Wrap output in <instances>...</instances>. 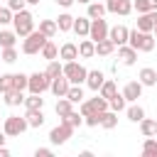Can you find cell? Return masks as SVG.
Segmentation results:
<instances>
[{
	"instance_id": "3",
	"label": "cell",
	"mask_w": 157,
	"mask_h": 157,
	"mask_svg": "<svg viewBox=\"0 0 157 157\" xmlns=\"http://www.w3.org/2000/svg\"><path fill=\"white\" fill-rule=\"evenodd\" d=\"M47 39H49V37H44L39 29H37V32L32 29V32L25 37V42H22V52H25V54H29V56H32V54H39Z\"/></svg>"
},
{
	"instance_id": "44",
	"label": "cell",
	"mask_w": 157,
	"mask_h": 157,
	"mask_svg": "<svg viewBox=\"0 0 157 157\" xmlns=\"http://www.w3.org/2000/svg\"><path fill=\"white\" fill-rule=\"evenodd\" d=\"M12 10L10 7H0V25H7V22H12Z\"/></svg>"
},
{
	"instance_id": "41",
	"label": "cell",
	"mask_w": 157,
	"mask_h": 157,
	"mask_svg": "<svg viewBox=\"0 0 157 157\" xmlns=\"http://www.w3.org/2000/svg\"><path fill=\"white\" fill-rule=\"evenodd\" d=\"M132 7H135L140 15H142V12H150V10H152V0H135Z\"/></svg>"
},
{
	"instance_id": "10",
	"label": "cell",
	"mask_w": 157,
	"mask_h": 157,
	"mask_svg": "<svg viewBox=\"0 0 157 157\" xmlns=\"http://www.w3.org/2000/svg\"><path fill=\"white\" fill-rule=\"evenodd\" d=\"M128 27L125 25H115V27H110L108 29V39L115 44V47H120V44H128Z\"/></svg>"
},
{
	"instance_id": "46",
	"label": "cell",
	"mask_w": 157,
	"mask_h": 157,
	"mask_svg": "<svg viewBox=\"0 0 157 157\" xmlns=\"http://www.w3.org/2000/svg\"><path fill=\"white\" fill-rule=\"evenodd\" d=\"M34 157H52V150H49V147H39V150L34 152Z\"/></svg>"
},
{
	"instance_id": "31",
	"label": "cell",
	"mask_w": 157,
	"mask_h": 157,
	"mask_svg": "<svg viewBox=\"0 0 157 157\" xmlns=\"http://www.w3.org/2000/svg\"><path fill=\"white\" fill-rule=\"evenodd\" d=\"M105 12H108V10H105V5H101V2H93V0H91V2H88V15H86V17L96 20V17H103Z\"/></svg>"
},
{
	"instance_id": "1",
	"label": "cell",
	"mask_w": 157,
	"mask_h": 157,
	"mask_svg": "<svg viewBox=\"0 0 157 157\" xmlns=\"http://www.w3.org/2000/svg\"><path fill=\"white\" fill-rule=\"evenodd\" d=\"M128 44L137 52H152L155 49V37H152V32H140L135 27V29L128 32Z\"/></svg>"
},
{
	"instance_id": "18",
	"label": "cell",
	"mask_w": 157,
	"mask_h": 157,
	"mask_svg": "<svg viewBox=\"0 0 157 157\" xmlns=\"http://www.w3.org/2000/svg\"><path fill=\"white\" fill-rule=\"evenodd\" d=\"M88 27H91V17H74V32L78 37H88Z\"/></svg>"
},
{
	"instance_id": "16",
	"label": "cell",
	"mask_w": 157,
	"mask_h": 157,
	"mask_svg": "<svg viewBox=\"0 0 157 157\" xmlns=\"http://www.w3.org/2000/svg\"><path fill=\"white\" fill-rule=\"evenodd\" d=\"M25 118H27V125H29V128H42V125H44V113H42V108H27Z\"/></svg>"
},
{
	"instance_id": "42",
	"label": "cell",
	"mask_w": 157,
	"mask_h": 157,
	"mask_svg": "<svg viewBox=\"0 0 157 157\" xmlns=\"http://www.w3.org/2000/svg\"><path fill=\"white\" fill-rule=\"evenodd\" d=\"M10 88H12V74H2L0 76V93H5Z\"/></svg>"
},
{
	"instance_id": "13",
	"label": "cell",
	"mask_w": 157,
	"mask_h": 157,
	"mask_svg": "<svg viewBox=\"0 0 157 157\" xmlns=\"http://www.w3.org/2000/svg\"><path fill=\"white\" fill-rule=\"evenodd\" d=\"M118 59H120L125 66H132L135 59H137V49H132L130 44H120V47H118Z\"/></svg>"
},
{
	"instance_id": "11",
	"label": "cell",
	"mask_w": 157,
	"mask_h": 157,
	"mask_svg": "<svg viewBox=\"0 0 157 157\" xmlns=\"http://www.w3.org/2000/svg\"><path fill=\"white\" fill-rule=\"evenodd\" d=\"M155 22H157V10L142 12V15L137 17V29H140V32H152V29H155Z\"/></svg>"
},
{
	"instance_id": "6",
	"label": "cell",
	"mask_w": 157,
	"mask_h": 157,
	"mask_svg": "<svg viewBox=\"0 0 157 157\" xmlns=\"http://www.w3.org/2000/svg\"><path fill=\"white\" fill-rule=\"evenodd\" d=\"M49 83H52V78H49L44 71H37V74H32V76L27 78V88H29V93H44V91L49 88Z\"/></svg>"
},
{
	"instance_id": "48",
	"label": "cell",
	"mask_w": 157,
	"mask_h": 157,
	"mask_svg": "<svg viewBox=\"0 0 157 157\" xmlns=\"http://www.w3.org/2000/svg\"><path fill=\"white\" fill-rule=\"evenodd\" d=\"M5 140H7V135H5V130H0V147L5 145Z\"/></svg>"
},
{
	"instance_id": "32",
	"label": "cell",
	"mask_w": 157,
	"mask_h": 157,
	"mask_svg": "<svg viewBox=\"0 0 157 157\" xmlns=\"http://www.w3.org/2000/svg\"><path fill=\"white\" fill-rule=\"evenodd\" d=\"M56 27H59V32H69V29L74 27V17H71L69 12L59 15V17H56Z\"/></svg>"
},
{
	"instance_id": "7",
	"label": "cell",
	"mask_w": 157,
	"mask_h": 157,
	"mask_svg": "<svg viewBox=\"0 0 157 157\" xmlns=\"http://www.w3.org/2000/svg\"><path fill=\"white\" fill-rule=\"evenodd\" d=\"M71 135H74V128H71L69 123H64V120H61L56 128L49 130V140H52V145H64Z\"/></svg>"
},
{
	"instance_id": "30",
	"label": "cell",
	"mask_w": 157,
	"mask_h": 157,
	"mask_svg": "<svg viewBox=\"0 0 157 157\" xmlns=\"http://www.w3.org/2000/svg\"><path fill=\"white\" fill-rule=\"evenodd\" d=\"M142 155H145V157H157V137H145V142H142Z\"/></svg>"
},
{
	"instance_id": "21",
	"label": "cell",
	"mask_w": 157,
	"mask_h": 157,
	"mask_svg": "<svg viewBox=\"0 0 157 157\" xmlns=\"http://www.w3.org/2000/svg\"><path fill=\"white\" fill-rule=\"evenodd\" d=\"M140 132H142L145 137H155V135H157V120L142 118V120H140Z\"/></svg>"
},
{
	"instance_id": "23",
	"label": "cell",
	"mask_w": 157,
	"mask_h": 157,
	"mask_svg": "<svg viewBox=\"0 0 157 157\" xmlns=\"http://www.w3.org/2000/svg\"><path fill=\"white\" fill-rule=\"evenodd\" d=\"M93 54H96V42H93V39H83V42L78 44V56L91 59Z\"/></svg>"
},
{
	"instance_id": "45",
	"label": "cell",
	"mask_w": 157,
	"mask_h": 157,
	"mask_svg": "<svg viewBox=\"0 0 157 157\" xmlns=\"http://www.w3.org/2000/svg\"><path fill=\"white\" fill-rule=\"evenodd\" d=\"M25 0H7V7L12 10V12H20V10H25Z\"/></svg>"
},
{
	"instance_id": "29",
	"label": "cell",
	"mask_w": 157,
	"mask_h": 157,
	"mask_svg": "<svg viewBox=\"0 0 157 157\" xmlns=\"http://www.w3.org/2000/svg\"><path fill=\"white\" fill-rule=\"evenodd\" d=\"M66 98H69L71 103H81V101H83L81 83H71V86H69V91H66Z\"/></svg>"
},
{
	"instance_id": "20",
	"label": "cell",
	"mask_w": 157,
	"mask_h": 157,
	"mask_svg": "<svg viewBox=\"0 0 157 157\" xmlns=\"http://www.w3.org/2000/svg\"><path fill=\"white\" fill-rule=\"evenodd\" d=\"M101 125H103L105 130L118 128V113H115V110H103V113H101Z\"/></svg>"
},
{
	"instance_id": "38",
	"label": "cell",
	"mask_w": 157,
	"mask_h": 157,
	"mask_svg": "<svg viewBox=\"0 0 157 157\" xmlns=\"http://www.w3.org/2000/svg\"><path fill=\"white\" fill-rule=\"evenodd\" d=\"M49 78H56V76H61V64L56 61V59H52L49 61V66H47V71H44Z\"/></svg>"
},
{
	"instance_id": "36",
	"label": "cell",
	"mask_w": 157,
	"mask_h": 157,
	"mask_svg": "<svg viewBox=\"0 0 157 157\" xmlns=\"http://www.w3.org/2000/svg\"><path fill=\"white\" fill-rule=\"evenodd\" d=\"M61 120H64V123H69V125H71V128L76 130V128H78V125L83 123V115H81V113H76V110H71V113H69V115H64Z\"/></svg>"
},
{
	"instance_id": "43",
	"label": "cell",
	"mask_w": 157,
	"mask_h": 157,
	"mask_svg": "<svg viewBox=\"0 0 157 157\" xmlns=\"http://www.w3.org/2000/svg\"><path fill=\"white\" fill-rule=\"evenodd\" d=\"M83 123H86V125H91V128L101 125V113H91V115H83Z\"/></svg>"
},
{
	"instance_id": "19",
	"label": "cell",
	"mask_w": 157,
	"mask_h": 157,
	"mask_svg": "<svg viewBox=\"0 0 157 157\" xmlns=\"http://www.w3.org/2000/svg\"><path fill=\"white\" fill-rule=\"evenodd\" d=\"M140 83L142 86H155L157 83V71L155 69H150V66H145V69H140Z\"/></svg>"
},
{
	"instance_id": "47",
	"label": "cell",
	"mask_w": 157,
	"mask_h": 157,
	"mask_svg": "<svg viewBox=\"0 0 157 157\" xmlns=\"http://www.w3.org/2000/svg\"><path fill=\"white\" fill-rule=\"evenodd\" d=\"M74 0H56V5H61V7H69Z\"/></svg>"
},
{
	"instance_id": "26",
	"label": "cell",
	"mask_w": 157,
	"mask_h": 157,
	"mask_svg": "<svg viewBox=\"0 0 157 157\" xmlns=\"http://www.w3.org/2000/svg\"><path fill=\"white\" fill-rule=\"evenodd\" d=\"M71 105H74V103H71L66 96H61V98L56 101V108H54V110H56V115H59V118H64V115H69V113L74 110Z\"/></svg>"
},
{
	"instance_id": "17",
	"label": "cell",
	"mask_w": 157,
	"mask_h": 157,
	"mask_svg": "<svg viewBox=\"0 0 157 157\" xmlns=\"http://www.w3.org/2000/svg\"><path fill=\"white\" fill-rule=\"evenodd\" d=\"M59 56H61L64 61H74V59H78V47H76L74 42H66V44H61Z\"/></svg>"
},
{
	"instance_id": "51",
	"label": "cell",
	"mask_w": 157,
	"mask_h": 157,
	"mask_svg": "<svg viewBox=\"0 0 157 157\" xmlns=\"http://www.w3.org/2000/svg\"><path fill=\"white\" fill-rule=\"evenodd\" d=\"M152 10H157V0H152Z\"/></svg>"
},
{
	"instance_id": "8",
	"label": "cell",
	"mask_w": 157,
	"mask_h": 157,
	"mask_svg": "<svg viewBox=\"0 0 157 157\" xmlns=\"http://www.w3.org/2000/svg\"><path fill=\"white\" fill-rule=\"evenodd\" d=\"M105 37H108V22H105L103 17L91 20V27H88V39L101 42V39H105Z\"/></svg>"
},
{
	"instance_id": "4",
	"label": "cell",
	"mask_w": 157,
	"mask_h": 157,
	"mask_svg": "<svg viewBox=\"0 0 157 157\" xmlns=\"http://www.w3.org/2000/svg\"><path fill=\"white\" fill-rule=\"evenodd\" d=\"M61 74L69 78V83H86V69L74 59V61H66L64 66H61Z\"/></svg>"
},
{
	"instance_id": "24",
	"label": "cell",
	"mask_w": 157,
	"mask_h": 157,
	"mask_svg": "<svg viewBox=\"0 0 157 157\" xmlns=\"http://www.w3.org/2000/svg\"><path fill=\"white\" fill-rule=\"evenodd\" d=\"M39 54H42V56H44V59H47V61H52V59H56V56H59V49H56V44H54V42H52V39H47V42H44V47H42V52H39Z\"/></svg>"
},
{
	"instance_id": "15",
	"label": "cell",
	"mask_w": 157,
	"mask_h": 157,
	"mask_svg": "<svg viewBox=\"0 0 157 157\" xmlns=\"http://www.w3.org/2000/svg\"><path fill=\"white\" fill-rule=\"evenodd\" d=\"M123 96H125V101H137L142 96V83L140 81H128L125 88H123Z\"/></svg>"
},
{
	"instance_id": "33",
	"label": "cell",
	"mask_w": 157,
	"mask_h": 157,
	"mask_svg": "<svg viewBox=\"0 0 157 157\" xmlns=\"http://www.w3.org/2000/svg\"><path fill=\"white\" fill-rule=\"evenodd\" d=\"M125 103H128V101H125V96H123V93H115V96L108 101V108H110V110H115V113H120V110H125Z\"/></svg>"
},
{
	"instance_id": "12",
	"label": "cell",
	"mask_w": 157,
	"mask_h": 157,
	"mask_svg": "<svg viewBox=\"0 0 157 157\" xmlns=\"http://www.w3.org/2000/svg\"><path fill=\"white\" fill-rule=\"evenodd\" d=\"M69 78L61 74V76H56V78H52V83H49V91L56 96V98H61V96H66V91H69Z\"/></svg>"
},
{
	"instance_id": "50",
	"label": "cell",
	"mask_w": 157,
	"mask_h": 157,
	"mask_svg": "<svg viewBox=\"0 0 157 157\" xmlns=\"http://www.w3.org/2000/svg\"><path fill=\"white\" fill-rule=\"evenodd\" d=\"M74 2H83V5H88V2H91V0H74Z\"/></svg>"
},
{
	"instance_id": "52",
	"label": "cell",
	"mask_w": 157,
	"mask_h": 157,
	"mask_svg": "<svg viewBox=\"0 0 157 157\" xmlns=\"http://www.w3.org/2000/svg\"><path fill=\"white\" fill-rule=\"evenodd\" d=\"M152 32H155V34H157V22H155V29H152Z\"/></svg>"
},
{
	"instance_id": "39",
	"label": "cell",
	"mask_w": 157,
	"mask_h": 157,
	"mask_svg": "<svg viewBox=\"0 0 157 157\" xmlns=\"http://www.w3.org/2000/svg\"><path fill=\"white\" fill-rule=\"evenodd\" d=\"M27 78H29V76H25V74H12V88L25 91V88H27Z\"/></svg>"
},
{
	"instance_id": "14",
	"label": "cell",
	"mask_w": 157,
	"mask_h": 157,
	"mask_svg": "<svg viewBox=\"0 0 157 157\" xmlns=\"http://www.w3.org/2000/svg\"><path fill=\"white\" fill-rule=\"evenodd\" d=\"M103 81H105V74L98 71V69H93V71L86 74V86H88L91 91H96V93H98V88L103 86Z\"/></svg>"
},
{
	"instance_id": "22",
	"label": "cell",
	"mask_w": 157,
	"mask_h": 157,
	"mask_svg": "<svg viewBox=\"0 0 157 157\" xmlns=\"http://www.w3.org/2000/svg\"><path fill=\"white\" fill-rule=\"evenodd\" d=\"M39 32H42L44 37H49V39H52V37L59 32V27H56V20H42V22H39Z\"/></svg>"
},
{
	"instance_id": "25",
	"label": "cell",
	"mask_w": 157,
	"mask_h": 157,
	"mask_svg": "<svg viewBox=\"0 0 157 157\" xmlns=\"http://www.w3.org/2000/svg\"><path fill=\"white\" fill-rule=\"evenodd\" d=\"M5 103H7V105H20V103H25V96H22V91H17V88H10V91H5Z\"/></svg>"
},
{
	"instance_id": "34",
	"label": "cell",
	"mask_w": 157,
	"mask_h": 157,
	"mask_svg": "<svg viewBox=\"0 0 157 157\" xmlns=\"http://www.w3.org/2000/svg\"><path fill=\"white\" fill-rule=\"evenodd\" d=\"M125 113H128V120H132V123H140L145 118V108L142 105H130Z\"/></svg>"
},
{
	"instance_id": "27",
	"label": "cell",
	"mask_w": 157,
	"mask_h": 157,
	"mask_svg": "<svg viewBox=\"0 0 157 157\" xmlns=\"http://www.w3.org/2000/svg\"><path fill=\"white\" fill-rule=\"evenodd\" d=\"M113 49H115V44L105 37V39H101V42H96V54H101V56H108V54H113Z\"/></svg>"
},
{
	"instance_id": "53",
	"label": "cell",
	"mask_w": 157,
	"mask_h": 157,
	"mask_svg": "<svg viewBox=\"0 0 157 157\" xmlns=\"http://www.w3.org/2000/svg\"><path fill=\"white\" fill-rule=\"evenodd\" d=\"M155 137H157V135H155Z\"/></svg>"
},
{
	"instance_id": "40",
	"label": "cell",
	"mask_w": 157,
	"mask_h": 157,
	"mask_svg": "<svg viewBox=\"0 0 157 157\" xmlns=\"http://www.w3.org/2000/svg\"><path fill=\"white\" fill-rule=\"evenodd\" d=\"M2 61H5V64L17 61V49H15V47H5V49H2Z\"/></svg>"
},
{
	"instance_id": "5",
	"label": "cell",
	"mask_w": 157,
	"mask_h": 157,
	"mask_svg": "<svg viewBox=\"0 0 157 157\" xmlns=\"http://www.w3.org/2000/svg\"><path fill=\"white\" fill-rule=\"evenodd\" d=\"M29 125H27V118L22 115H7L5 118V123H2V130H5V135L7 137H17V135H22L25 130H27Z\"/></svg>"
},
{
	"instance_id": "9",
	"label": "cell",
	"mask_w": 157,
	"mask_h": 157,
	"mask_svg": "<svg viewBox=\"0 0 157 157\" xmlns=\"http://www.w3.org/2000/svg\"><path fill=\"white\" fill-rule=\"evenodd\" d=\"M105 10L108 12H113V15H130L132 12V2L130 0H108L105 2Z\"/></svg>"
},
{
	"instance_id": "49",
	"label": "cell",
	"mask_w": 157,
	"mask_h": 157,
	"mask_svg": "<svg viewBox=\"0 0 157 157\" xmlns=\"http://www.w3.org/2000/svg\"><path fill=\"white\" fill-rule=\"evenodd\" d=\"M25 2H29V5H39V0H25Z\"/></svg>"
},
{
	"instance_id": "37",
	"label": "cell",
	"mask_w": 157,
	"mask_h": 157,
	"mask_svg": "<svg viewBox=\"0 0 157 157\" xmlns=\"http://www.w3.org/2000/svg\"><path fill=\"white\" fill-rule=\"evenodd\" d=\"M15 32H10V29H2L0 32V47L5 49V47H15Z\"/></svg>"
},
{
	"instance_id": "28",
	"label": "cell",
	"mask_w": 157,
	"mask_h": 157,
	"mask_svg": "<svg viewBox=\"0 0 157 157\" xmlns=\"http://www.w3.org/2000/svg\"><path fill=\"white\" fill-rule=\"evenodd\" d=\"M98 93H101L103 98H108V101H110V98H113V96L118 93V88H115V81H110V78H105V81H103V86L98 88Z\"/></svg>"
},
{
	"instance_id": "2",
	"label": "cell",
	"mask_w": 157,
	"mask_h": 157,
	"mask_svg": "<svg viewBox=\"0 0 157 157\" xmlns=\"http://www.w3.org/2000/svg\"><path fill=\"white\" fill-rule=\"evenodd\" d=\"M12 25H15V34L17 37H27L34 29V17H32V12L20 10V12L12 15Z\"/></svg>"
},
{
	"instance_id": "35",
	"label": "cell",
	"mask_w": 157,
	"mask_h": 157,
	"mask_svg": "<svg viewBox=\"0 0 157 157\" xmlns=\"http://www.w3.org/2000/svg\"><path fill=\"white\" fill-rule=\"evenodd\" d=\"M42 105H44L42 93H29V96L25 98V108H42Z\"/></svg>"
}]
</instances>
